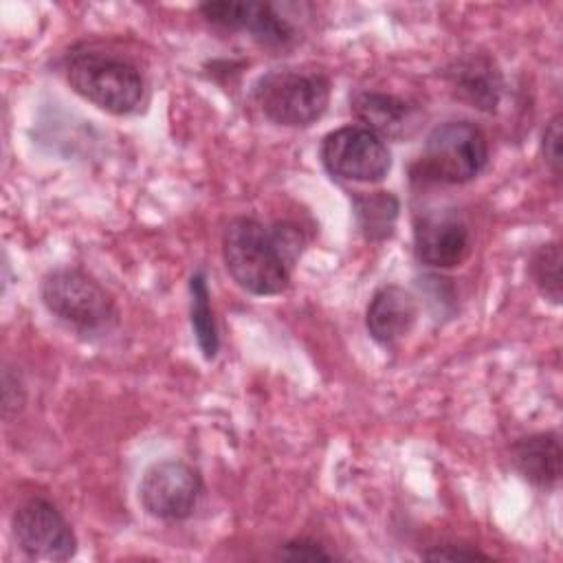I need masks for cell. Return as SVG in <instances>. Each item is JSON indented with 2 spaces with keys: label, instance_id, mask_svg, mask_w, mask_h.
Masks as SVG:
<instances>
[{
  "label": "cell",
  "instance_id": "obj_1",
  "mask_svg": "<svg viewBox=\"0 0 563 563\" xmlns=\"http://www.w3.org/2000/svg\"><path fill=\"white\" fill-rule=\"evenodd\" d=\"M68 86L110 114H132L145 99V79L134 62L97 46H77L66 55Z\"/></svg>",
  "mask_w": 563,
  "mask_h": 563
},
{
  "label": "cell",
  "instance_id": "obj_2",
  "mask_svg": "<svg viewBox=\"0 0 563 563\" xmlns=\"http://www.w3.org/2000/svg\"><path fill=\"white\" fill-rule=\"evenodd\" d=\"M222 260L233 282L257 297H273L290 284V262L271 227L255 218H233L222 233Z\"/></svg>",
  "mask_w": 563,
  "mask_h": 563
},
{
  "label": "cell",
  "instance_id": "obj_3",
  "mask_svg": "<svg viewBox=\"0 0 563 563\" xmlns=\"http://www.w3.org/2000/svg\"><path fill=\"white\" fill-rule=\"evenodd\" d=\"M330 77L312 66H282L264 73L253 86L260 112L284 128H308L330 103Z\"/></svg>",
  "mask_w": 563,
  "mask_h": 563
},
{
  "label": "cell",
  "instance_id": "obj_4",
  "mask_svg": "<svg viewBox=\"0 0 563 563\" xmlns=\"http://www.w3.org/2000/svg\"><path fill=\"white\" fill-rule=\"evenodd\" d=\"M40 297L57 321L79 334H106L119 323L112 295L79 268L62 266L46 273Z\"/></svg>",
  "mask_w": 563,
  "mask_h": 563
},
{
  "label": "cell",
  "instance_id": "obj_5",
  "mask_svg": "<svg viewBox=\"0 0 563 563\" xmlns=\"http://www.w3.org/2000/svg\"><path fill=\"white\" fill-rule=\"evenodd\" d=\"M488 163V141L471 121L435 125L413 165V178L424 183L462 185L477 178Z\"/></svg>",
  "mask_w": 563,
  "mask_h": 563
},
{
  "label": "cell",
  "instance_id": "obj_6",
  "mask_svg": "<svg viewBox=\"0 0 563 563\" xmlns=\"http://www.w3.org/2000/svg\"><path fill=\"white\" fill-rule=\"evenodd\" d=\"M321 161L328 174L354 183H378L391 169L387 143L363 125H343L321 143Z\"/></svg>",
  "mask_w": 563,
  "mask_h": 563
},
{
  "label": "cell",
  "instance_id": "obj_7",
  "mask_svg": "<svg viewBox=\"0 0 563 563\" xmlns=\"http://www.w3.org/2000/svg\"><path fill=\"white\" fill-rule=\"evenodd\" d=\"M11 530L20 550L35 561H68L77 552V537L62 510L44 499L22 501L13 517Z\"/></svg>",
  "mask_w": 563,
  "mask_h": 563
},
{
  "label": "cell",
  "instance_id": "obj_8",
  "mask_svg": "<svg viewBox=\"0 0 563 563\" xmlns=\"http://www.w3.org/2000/svg\"><path fill=\"white\" fill-rule=\"evenodd\" d=\"M200 493V473L183 460L152 464L139 484V499L145 512L165 521L187 519L194 512Z\"/></svg>",
  "mask_w": 563,
  "mask_h": 563
},
{
  "label": "cell",
  "instance_id": "obj_9",
  "mask_svg": "<svg viewBox=\"0 0 563 563\" xmlns=\"http://www.w3.org/2000/svg\"><path fill=\"white\" fill-rule=\"evenodd\" d=\"M471 227L453 207L427 209L413 220V251L424 266H460L471 253Z\"/></svg>",
  "mask_w": 563,
  "mask_h": 563
},
{
  "label": "cell",
  "instance_id": "obj_10",
  "mask_svg": "<svg viewBox=\"0 0 563 563\" xmlns=\"http://www.w3.org/2000/svg\"><path fill=\"white\" fill-rule=\"evenodd\" d=\"M198 11L209 24L224 31L249 33L266 46H286L295 37L292 26L268 2L213 0L202 2Z\"/></svg>",
  "mask_w": 563,
  "mask_h": 563
},
{
  "label": "cell",
  "instance_id": "obj_11",
  "mask_svg": "<svg viewBox=\"0 0 563 563\" xmlns=\"http://www.w3.org/2000/svg\"><path fill=\"white\" fill-rule=\"evenodd\" d=\"M352 112L363 128L385 139L409 136L420 123V110L405 97L380 92V90H358L352 97Z\"/></svg>",
  "mask_w": 563,
  "mask_h": 563
},
{
  "label": "cell",
  "instance_id": "obj_12",
  "mask_svg": "<svg viewBox=\"0 0 563 563\" xmlns=\"http://www.w3.org/2000/svg\"><path fill=\"white\" fill-rule=\"evenodd\" d=\"M446 79L455 97L471 108L493 112L499 106L504 79L490 55L468 53L455 59L446 70Z\"/></svg>",
  "mask_w": 563,
  "mask_h": 563
},
{
  "label": "cell",
  "instance_id": "obj_13",
  "mask_svg": "<svg viewBox=\"0 0 563 563\" xmlns=\"http://www.w3.org/2000/svg\"><path fill=\"white\" fill-rule=\"evenodd\" d=\"M418 319V301L402 286H380L365 310V328L380 345H394L405 339Z\"/></svg>",
  "mask_w": 563,
  "mask_h": 563
},
{
  "label": "cell",
  "instance_id": "obj_14",
  "mask_svg": "<svg viewBox=\"0 0 563 563\" xmlns=\"http://www.w3.org/2000/svg\"><path fill=\"white\" fill-rule=\"evenodd\" d=\"M563 449L559 433L539 431L523 435L510 444L512 468L532 486L550 490L561 479Z\"/></svg>",
  "mask_w": 563,
  "mask_h": 563
},
{
  "label": "cell",
  "instance_id": "obj_15",
  "mask_svg": "<svg viewBox=\"0 0 563 563\" xmlns=\"http://www.w3.org/2000/svg\"><path fill=\"white\" fill-rule=\"evenodd\" d=\"M356 227L369 242H383L394 233L400 202L391 191H356L352 198Z\"/></svg>",
  "mask_w": 563,
  "mask_h": 563
},
{
  "label": "cell",
  "instance_id": "obj_16",
  "mask_svg": "<svg viewBox=\"0 0 563 563\" xmlns=\"http://www.w3.org/2000/svg\"><path fill=\"white\" fill-rule=\"evenodd\" d=\"M189 321L202 356L207 361L216 358L220 350V336L211 308V292L202 271H196L189 279Z\"/></svg>",
  "mask_w": 563,
  "mask_h": 563
},
{
  "label": "cell",
  "instance_id": "obj_17",
  "mask_svg": "<svg viewBox=\"0 0 563 563\" xmlns=\"http://www.w3.org/2000/svg\"><path fill=\"white\" fill-rule=\"evenodd\" d=\"M528 271L539 292L548 301L559 306L561 303V244L545 242L537 246L530 255Z\"/></svg>",
  "mask_w": 563,
  "mask_h": 563
},
{
  "label": "cell",
  "instance_id": "obj_18",
  "mask_svg": "<svg viewBox=\"0 0 563 563\" xmlns=\"http://www.w3.org/2000/svg\"><path fill=\"white\" fill-rule=\"evenodd\" d=\"M561 139H563L561 114H554L548 121L543 136H541V154H543V161L554 178H561V161H563L561 158Z\"/></svg>",
  "mask_w": 563,
  "mask_h": 563
},
{
  "label": "cell",
  "instance_id": "obj_19",
  "mask_svg": "<svg viewBox=\"0 0 563 563\" xmlns=\"http://www.w3.org/2000/svg\"><path fill=\"white\" fill-rule=\"evenodd\" d=\"M279 559L284 561H332L334 554L328 552L321 543L312 541V539H292V541H286L282 548H279Z\"/></svg>",
  "mask_w": 563,
  "mask_h": 563
},
{
  "label": "cell",
  "instance_id": "obj_20",
  "mask_svg": "<svg viewBox=\"0 0 563 563\" xmlns=\"http://www.w3.org/2000/svg\"><path fill=\"white\" fill-rule=\"evenodd\" d=\"M424 559L429 561H488L490 556L479 552L477 548L471 545H455V543H444V545H433L431 550L422 552Z\"/></svg>",
  "mask_w": 563,
  "mask_h": 563
}]
</instances>
